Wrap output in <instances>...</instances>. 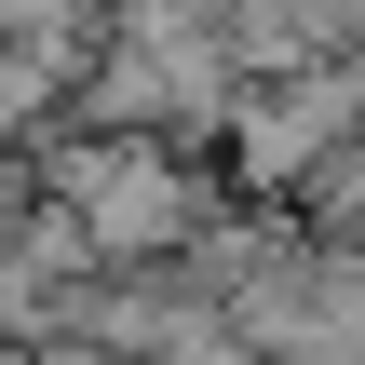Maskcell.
I'll return each mask as SVG.
<instances>
[{
  "label": "cell",
  "instance_id": "cell-3",
  "mask_svg": "<svg viewBox=\"0 0 365 365\" xmlns=\"http://www.w3.org/2000/svg\"><path fill=\"white\" fill-rule=\"evenodd\" d=\"M298 203H312V230H325V244H365V135H339V149L312 163V190H298Z\"/></svg>",
  "mask_w": 365,
  "mask_h": 365
},
{
  "label": "cell",
  "instance_id": "cell-2",
  "mask_svg": "<svg viewBox=\"0 0 365 365\" xmlns=\"http://www.w3.org/2000/svg\"><path fill=\"white\" fill-rule=\"evenodd\" d=\"M230 325H244V352L271 365H365V244H284L244 298H230Z\"/></svg>",
  "mask_w": 365,
  "mask_h": 365
},
{
  "label": "cell",
  "instance_id": "cell-1",
  "mask_svg": "<svg viewBox=\"0 0 365 365\" xmlns=\"http://www.w3.org/2000/svg\"><path fill=\"white\" fill-rule=\"evenodd\" d=\"M41 203H68L81 244L122 271V257H176L217 190H203V163H190L176 135H149V122H68V135H41Z\"/></svg>",
  "mask_w": 365,
  "mask_h": 365
}]
</instances>
